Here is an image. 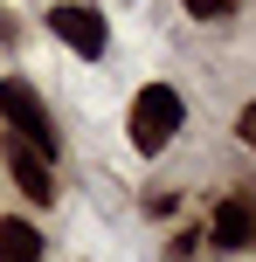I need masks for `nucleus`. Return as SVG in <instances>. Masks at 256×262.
<instances>
[{
    "mask_svg": "<svg viewBox=\"0 0 256 262\" xmlns=\"http://www.w3.org/2000/svg\"><path fill=\"white\" fill-rule=\"evenodd\" d=\"M14 35H21V28H14V21H7V7H0V41H14Z\"/></svg>",
    "mask_w": 256,
    "mask_h": 262,
    "instance_id": "obj_10",
    "label": "nucleus"
},
{
    "mask_svg": "<svg viewBox=\"0 0 256 262\" xmlns=\"http://www.w3.org/2000/svg\"><path fill=\"white\" fill-rule=\"evenodd\" d=\"M42 255H49L42 228L21 221V214H0V262H42Z\"/></svg>",
    "mask_w": 256,
    "mask_h": 262,
    "instance_id": "obj_6",
    "label": "nucleus"
},
{
    "mask_svg": "<svg viewBox=\"0 0 256 262\" xmlns=\"http://www.w3.org/2000/svg\"><path fill=\"white\" fill-rule=\"evenodd\" d=\"M180 124H187V104H180L173 83H146V90L132 97V111H125V131H132V152H166V145L180 138Z\"/></svg>",
    "mask_w": 256,
    "mask_h": 262,
    "instance_id": "obj_1",
    "label": "nucleus"
},
{
    "mask_svg": "<svg viewBox=\"0 0 256 262\" xmlns=\"http://www.w3.org/2000/svg\"><path fill=\"white\" fill-rule=\"evenodd\" d=\"M194 21H235V0H180Z\"/></svg>",
    "mask_w": 256,
    "mask_h": 262,
    "instance_id": "obj_7",
    "label": "nucleus"
},
{
    "mask_svg": "<svg viewBox=\"0 0 256 262\" xmlns=\"http://www.w3.org/2000/svg\"><path fill=\"white\" fill-rule=\"evenodd\" d=\"M173 207H180V193H146V214H160V221H166Z\"/></svg>",
    "mask_w": 256,
    "mask_h": 262,
    "instance_id": "obj_9",
    "label": "nucleus"
},
{
    "mask_svg": "<svg viewBox=\"0 0 256 262\" xmlns=\"http://www.w3.org/2000/svg\"><path fill=\"white\" fill-rule=\"evenodd\" d=\"M208 242H215L222 255H243V249H256V193H222L215 200V214H208Z\"/></svg>",
    "mask_w": 256,
    "mask_h": 262,
    "instance_id": "obj_4",
    "label": "nucleus"
},
{
    "mask_svg": "<svg viewBox=\"0 0 256 262\" xmlns=\"http://www.w3.org/2000/svg\"><path fill=\"white\" fill-rule=\"evenodd\" d=\"M235 138H243V145H249V152H256V97H249V104H243V111H235Z\"/></svg>",
    "mask_w": 256,
    "mask_h": 262,
    "instance_id": "obj_8",
    "label": "nucleus"
},
{
    "mask_svg": "<svg viewBox=\"0 0 256 262\" xmlns=\"http://www.w3.org/2000/svg\"><path fill=\"white\" fill-rule=\"evenodd\" d=\"M0 152H7V172H14V186H21V200H42V207H49V200H55L49 159H42V152H28L21 138H0Z\"/></svg>",
    "mask_w": 256,
    "mask_h": 262,
    "instance_id": "obj_5",
    "label": "nucleus"
},
{
    "mask_svg": "<svg viewBox=\"0 0 256 262\" xmlns=\"http://www.w3.org/2000/svg\"><path fill=\"white\" fill-rule=\"evenodd\" d=\"M42 28H49L55 41H63L69 55H83V62H97V55L111 49V28L97 7H83V0H55V7H42Z\"/></svg>",
    "mask_w": 256,
    "mask_h": 262,
    "instance_id": "obj_3",
    "label": "nucleus"
},
{
    "mask_svg": "<svg viewBox=\"0 0 256 262\" xmlns=\"http://www.w3.org/2000/svg\"><path fill=\"white\" fill-rule=\"evenodd\" d=\"M0 124H7V138H21L28 152H42V159H55V118H49V104H42V90L28 76H0Z\"/></svg>",
    "mask_w": 256,
    "mask_h": 262,
    "instance_id": "obj_2",
    "label": "nucleus"
}]
</instances>
